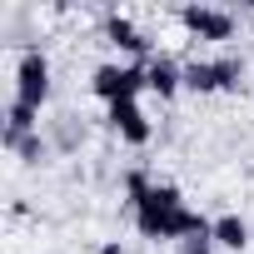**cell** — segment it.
Instances as JSON below:
<instances>
[{
    "label": "cell",
    "mask_w": 254,
    "mask_h": 254,
    "mask_svg": "<svg viewBox=\"0 0 254 254\" xmlns=\"http://www.w3.org/2000/svg\"><path fill=\"white\" fill-rule=\"evenodd\" d=\"M110 130L125 140V145H150V135H155V125H150V115L140 110V100H125V105H110Z\"/></svg>",
    "instance_id": "7"
},
{
    "label": "cell",
    "mask_w": 254,
    "mask_h": 254,
    "mask_svg": "<svg viewBox=\"0 0 254 254\" xmlns=\"http://www.w3.org/2000/svg\"><path fill=\"white\" fill-rule=\"evenodd\" d=\"M95 254H130V249H125V244H120V239H105V244H100V249H95Z\"/></svg>",
    "instance_id": "14"
},
{
    "label": "cell",
    "mask_w": 254,
    "mask_h": 254,
    "mask_svg": "<svg viewBox=\"0 0 254 254\" xmlns=\"http://www.w3.org/2000/svg\"><path fill=\"white\" fill-rule=\"evenodd\" d=\"M10 100H20L30 110H40L50 100V55L40 45H20V55H15V95Z\"/></svg>",
    "instance_id": "4"
},
{
    "label": "cell",
    "mask_w": 254,
    "mask_h": 254,
    "mask_svg": "<svg viewBox=\"0 0 254 254\" xmlns=\"http://www.w3.org/2000/svg\"><path fill=\"white\" fill-rule=\"evenodd\" d=\"M209 239H214L219 249L239 254V249H249V224H244L239 214H219V219H209Z\"/></svg>",
    "instance_id": "10"
},
{
    "label": "cell",
    "mask_w": 254,
    "mask_h": 254,
    "mask_svg": "<svg viewBox=\"0 0 254 254\" xmlns=\"http://www.w3.org/2000/svg\"><path fill=\"white\" fill-rule=\"evenodd\" d=\"M175 20H180L194 40H234V30H239L234 10H224V5H204V0H190V5H180Z\"/></svg>",
    "instance_id": "5"
},
{
    "label": "cell",
    "mask_w": 254,
    "mask_h": 254,
    "mask_svg": "<svg viewBox=\"0 0 254 254\" xmlns=\"http://www.w3.org/2000/svg\"><path fill=\"white\" fill-rule=\"evenodd\" d=\"M140 90H150V85H145V65H140V60H130V65L105 60V65H95V70H90V95H95V100H105V105L140 100Z\"/></svg>",
    "instance_id": "2"
},
{
    "label": "cell",
    "mask_w": 254,
    "mask_h": 254,
    "mask_svg": "<svg viewBox=\"0 0 254 254\" xmlns=\"http://www.w3.org/2000/svg\"><path fill=\"white\" fill-rule=\"evenodd\" d=\"M50 145H55L60 155H75V150L85 145V125H80V115H70V110H65V115H55V120H50Z\"/></svg>",
    "instance_id": "11"
},
{
    "label": "cell",
    "mask_w": 254,
    "mask_h": 254,
    "mask_svg": "<svg viewBox=\"0 0 254 254\" xmlns=\"http://www.w3.org/2000/svg\"><path fill=\"white\" fill-rule=\"evenodd\" d=\"M145 85H150V90H155L160 100H170V95H175V90L185 85V65H180L175 55H165V50H160V55H155V60L145 65Z\"/></svg>",
    "instance_id": "8"
},
{
    "label": "cell",
    "mask_w": 254,
    "mask_h": 254,
    "mask_svg": "<svg viewBox=\"0 0 254 254\" xmlns=\"http://www.w3.org/2000/svg\"><path fill=\"white\" fill-rule=\"evenodd\" d=\"M130 219H135V229H140L145 239H155V244H165V239H190V234H209V219H204L199 209H190L175 185H160V180H155L140 199H130Z\"/></svg>",
    "instance_id": "1"
},
{
    "label": "cell",
    "mask_w": 254,
    "mask_h": 254,
    "mask_svg": "<svg viewBox=\"0 0 254 254\" xmlns=\"http://www.w3.org/2000/svg\"><path fill=\"white\" fill-rule=\"evenodd\" d=\"M100 30H105V40L115 45V50H125V55H135L140 65H150L160 50H155V40H150V30H140L125 10H105V20H100Z\"/></svg>",
    "instance_id": "6"
},
{
    "label": "cell",
    "mask_w": 254,
    "mask_h": 254,
    "mask_svg": "<svg viewBox=\"0 0 254 254\" xmlns=\"http://www.w3.org/2000/svg\"><path fill=\"white\" fill-rule=\"evenodd\" d=\"M175 254H214V239L209 234H190V239H180Z\"/></svg>",
    "instance_id": "13"
},
{
    "label": "cell",
    "mask_w": 254,
    "mask_h": 254,
    "mask_svg": "<svg viewBox=\"0 0 254 254\" xmlns=\"http://www.w3.org/2000/svg\"><path fill=\"white\" fill-rule=\"evenodd\" d=\"M244 85V60L239 55H214V60H185V90L214 95V90H239Z\"/></svg>",
    "instance_id": "3"
},
{
    "label": "cell",
    "mask_w": 254,
    "mask_h": 254,
    "mask_svg": "<svg viewBox=\"0 0 254 254\" xmlns=\"http://www.w3.org/2000/svg\"><path fill=\"white\" fill-rule=\"evenodd\" d=\"M5 150H10L20 165H40V160H45L55 145H50V135H40V130H35V135H25V140H10Z\"/></svg>",
    "instance_id": "12"
},
{
    "label": "cell",
    "mask_w": 254,
    "mask_h": 254,
    "mask_svg": "<svg viewBox=\"0 0 254 254\" xmlns=\"http://www.w3.org/2000/svg\"><path fill=\"white\" fill-rule=\"evenodd\" d=\"M35 130H40V110H30V105L10 100V105H5V130H0V145L25 140V135H35Z\"/></svg>",
    "instance_id": "9"
}]
</instances>
